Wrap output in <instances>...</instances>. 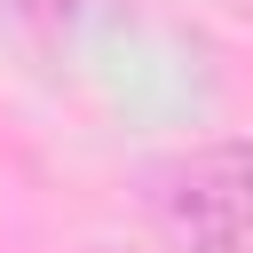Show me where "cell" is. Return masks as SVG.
Segmentation results:
<instances>
[{
  "mask_svg": "<svg viewBox=\"0 0 253 253\" xmlns=\"http://www.w3.org/2000/svg\"><path fill=\"white\" fill-rule=\"evenodd\" d=\"M198 158H206V166L245 198V213H253V142H213V150H198Z\"/></svg>",
  "mask_w": 253,
  "mask_h": 253,
  "instance_id": "7a4b0ae2",
  "label": "cell"
},
{
  "mask_svg": "<svg viewBox=\"0 0 253 253\" xmlns=\"http://www.w3.org/2000/svg\"><path fill=\"white\" fill-rule=\"evenodd\" d=\"M150 206H158L166 245H182V253H229V245H245V237H253L245 198H237L206 158H182L174 174H158Z\"/></svg>",
  "mask_w": 253,
  "mask_h": 253,
  "instance_id": "6da1fadb",
  "label": "cell"
}]
</instances>
